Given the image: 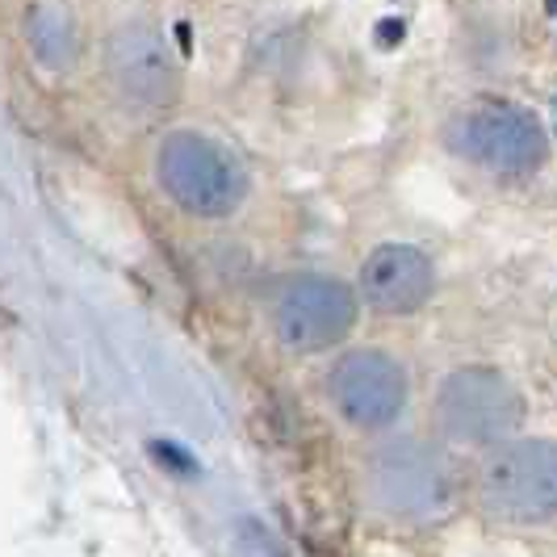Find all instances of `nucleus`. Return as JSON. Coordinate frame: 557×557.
<instances>
[{
    "label": "nucleus",
    "instance_id": "f257e3e1",
    "mask_svg": "<svg viewBox=\"0 0 557 557\" xmlns=\"http://www.w3.org/2000/svg\"><path fill=\"white\" fill-rule=\"evenodd\" d=\"M156 181L194 219H226L248 197V172L239 156L201 131H172L160 143Z\"/></svg>",
    "mask_w": 557,
    "mask_h": 557
},
{
    "label": "nucleus",
    "instance_id": "f03ea898",
    "mask_svg": "<svg viewBox=\"0 0 557 557\" xmlns=\"http://www.w3.org/2000/svg\"><path fill=\"white\" fill-rule=\"evenodd\" d=\"M448 147L486 172L520 176L545 160L549 139L532 110L503 97H482L448 122Z\"/></svg>",
    "mask_w": 557,
    "mask_h": 557
},
{
    "label": "nucleus",
    "instance_id": "7ed1b4c3",
    "mask_svg": "<svg viewBox=\"0 0 557 557\" xmlns=\"http://www.w3.org/2000/svg\"><path fill=\"white\" fill-rule=\"evenodd\" d=\"M369 491L382 511L411 524H432L453 511L457 478L436 448L403 441V445H386L369 461Z\"/></svg>",
    "mask_w": 557,
    "mask_h": 557
},
{
    "label": "nucleus",
    "instance_id": "20e7f679",
    "mask_svg": "<svg viewBox=\"0 0 557 557\" xmlns=\"http://www.w3.org/2000/svg\"><path fill=\"white\" fill-rule=\"evenodd\" d=\"M436 411H441V423L453 441L503 445L524 419V398L516 394V386L503 373L470 364V369H457L445 377Z\"/></svg>",
    "mask_w": 557,
    "mask_h": 557
},
{
    "label": "nucleus",
    "instance_id": "39448f33",
    "mask_svg": "<svg viewBox=\"0 0 557 557\" xmlns=\"http://www.w3.org/2000/svg\"><path fill=\"white\" fill-rule=\"evenodd\" d=\"M482 503L516 524H549L557 511V453L549 441L499 448L482 470Z\"/></svg>",
    "mask_w": 557,
    "mask_h": 557
},
{
    "label": "nucleus",
    "instance_id": "423d86ee",
    "mask_svg": "<svg viewBox=\"0 0 557 557\" xmlns=\"http://www.w3.org/2000/svg\"><path fill=\"white\" fill-rule=\"evenodd\" d=\"M273 323L285 348L294 352H323L335 348L357 323V294L335 277L307 273L294 277L277 298Z\"/></svg>",
    "mask_w": 557,
    "mask_h": 557
},
{
    "label": "nucleus",
    "instance_id": "0eeeda50",
    "mask_svg": "<svg viewBox=\"0 0 557 557\" xmlns=\"http://www.w3.org/2000/svg\"><path fill=\"white\" fill-rule=\"evenodd\" d=\"M106 67L113 88L139 110H164L181 97V67L151 22H126L113 29Z\"/></svg>",
    "mask_w": 557,
    "mask_h": 557
},
{
    "label": "nucleus",
    "instance_id": "6e6552de",
    "mask_svg": "<svg viewBox=\"0 0 557 557\" xmlns=\"http://www.w3.org/2000/svg\"><path fill=\"white\" fill-rule=\"evenodd\" d=\"M327 394H332L335 411L352 428H386L407 403V373L391 352L361 348L335 361Z\"/></svg>",
    "mask_w": 557,
    "mask_h": 557
},
{
    "label": "nucleus",
    "instance_id": "1a4fd4ad",
    "mask_svg": "<svg viewBox=\"0 0 557 557\" xmlns=\"http://www.w3.org/2000/svg\"><path fill=\"white\" fill-rule=\"evenodd\" d=\"M432 260L411 244H382L364 260L361 294L382 314H416L432 298Z\"/></svg>",
    "mask_w": 557,
    "mask_h": 557
},
{
    "label": "nucleus",
    "instance_id": "9d476101",
    "mask_svg": "<svg viewBox=\"0 0 557 557\" xmlns=\"http://www.w3.org/2000/svg\"><path fill=\"white\" fill-rule=\"evenodd\" d=\"M26 42L34 59L51 72H67L81 59V34L76 17L63 0H34L26 9Z\"/></svg>",
    "mask_w": 557,
    "mask_h": 557
}]
</instances>
